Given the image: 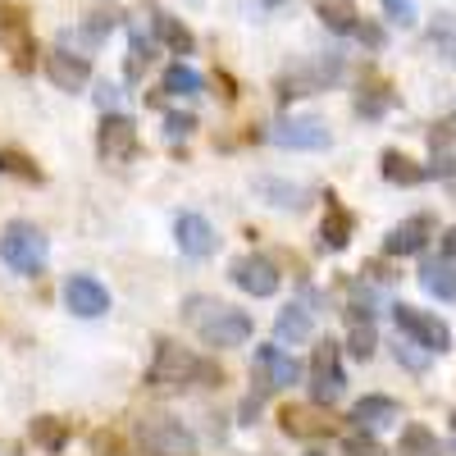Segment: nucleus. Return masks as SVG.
<instances>
[{"label":"nucleus","mask_w":456,"mask_h":456,"mask_svg":"<svg viewBox=\"0 0 456 456\" xmlns=\"http://www.w3.org/2000/svg\"><path fill=\"white\" fill-rule=\"evenodd\" d=\"M397 456H443V447L425 425H406L402 438H397Z\"/></svg>","instance_id":"bb28decb"},{"label":"nucleus","mask_w":456,"mask_h":456,"mask_svg":"<svg viewBox=\"0 0 456 456\" xmlns=\"http://www.w3.org/2000/svg\"><path fill=\"white\" fill-rule=\"evenodd\" d=\"M320 23L329 28V32H338V37H356V28H361V10L352 5V0H320Z\"/></svg>","instance_id":"5701e85b"},{"label":"nucleus","mask_w":456,"mask_h":456,"mask_svg":"<svg viewBox=\"0 0 456 456\" xmlns=\"http://www.w3.org/2000/svg\"><path fill=\"white\" fill-rule=\"evenodd\" d=\"M46 256H51V242L37 224H28V219L5 224V233H0V260H5L14 274H37L46 265Z\"/></svg>","instance_id":"7ed1b4c3"},{"label":"nucleus","mask_w":456,"mask_h":456,"mask_svg":"<svg viewBox=\"0 0 456 456\" xmlns=\"http://www.w3.org/2000/svg\"><path fill=\"white\" fill-rule=\"evenodd\" d=\"M356 42H365V46H374V51H379V46H384V28H374V23H365V19H361Z\"/></svg>","instance_id":"37998d69"},{"label":"nucleus","mask_w":456,"mask_h":456,"mask_svg":"<svg viewBox=\"0 0 456 456\" xmlns=\"http://www.w3.org/2000/svg\"><path fill=\"white\" fill-rule=\"evenodd\" d=\"M46 78H51L60 92H83V87L92 83V60L60 46V51L46 55Z\"/></svg>","instance_id":"dca6fc26"},{"label":"nucleus","mask_w":456,"mask_h":456,"mask_svg":"<svg viewBox=\"0 0 456 456\" xmlns=\"http://www.w3.org/2000/svg\"><path fill=\"white\" fill-rule=\"evenodd\" d=\"M429 151L434 156H447V151H456V114H447V119H438L429 133H425Z\"/></svg>","instance_id":"2f4dec72"},{"label":"nucleus","mask_w":456,"mask_h":456,"mask_svg":"<svg viewBox=\"0 0 456 456\" xmlns=\"http://www.w3.org/2000/svg\"><path fill=\"white\" fill-rule=\"evenodd\" d=\"M0 46L14 55V69L19 73H28L37 64V42H32V32H28L23 10H14V5H0Z\"/></svg>","instance_id":"ddd939ff"},{"label":"nucleus","mask_w":456,"mask_h":456,"mask_svg":"<svg viewBox=\"0 0 456 456\" xmlns=\"http://www.w3.org/2000/svg\"><path fill=\"white\" fill-rule=\"evenodd\" d=\"M69 420H60V415H37L32 420V443L46 447V452H64L69 447Z\"/></svg>","instance_id":"393cba45"},{"label":"nucleus","mask_w":456,"mask_h":456,"mask_svg":"<svg viewBox=\"0 0 456 456\" xmlns=\"http://www.w3.org/2000/svg\"><path fill=\"white\" fill-rule=\"evenodd\" d=\"M329 201V210H324V224H320V238H324V251H342L352 242V233H356V215L342 206L333 192L324 197Z\"/></svg>","instance_id":"aec40b11"},{"label":"nucleus","mask_w":456,"mask_h":456,"mask_svg":"<svg viewBox=\"0 0 456 456\" xmlns=\"http://www.w3.org/2000/svg\"><path fill=\"white\" fill-rule=\"evenodd\" d=\"M256 187H260V197H270V206H279V210H297V206H301V187H297V183H274V178H260Z\"/></svg>","instance_id":"cd10ccee"},{"label":"nucleus","mask_w":456,"mask_h":456,"mask_svg":"<svg viewBox=\"0 0 456 456\" xmlns=\"http://www.w3.org/2000/svg\"><path fill=\"white\" fill-rule=\"evenodd\" d=\"M315 333V311L306 306V301H292V306H283L279 311V320H274V338L283 342H306Z\"/></svg>","instance_id":"412c9836"},{"label":"nucleus","mask_w":456,"mask_h":456,"mask_svg":"<svg viewBox=\"0 0 456 456\" xmlns=\"http://www.w3.org/2000/svg\"><path fill=\"white\" fill-rule=\"evenodd\" d=\"M379 347V333H374V320H352V338H347V352L356 361H370Z\"/></svg>","instance_id":"c85d7f7f"},{"label":"nucleus","mask_w":456,"mask_h":456,"mask_svg":"<svg viewBox=\"0 0 456 456\" xmlns=\"http://www.w3.org/2000/svg\"><path fill=\"white\" fill-rule=\"evenodd\" d=\"M197 128H201V124H197V114H178V110H174V114H165V137H169V142L192 137Z\"/></svg>","instance_id":"4c0bfd02"},{"label":"nucleus","mask_w":456,"mask_h":456,"mask_svg":"<svg viewBox=\"0 0 456 456\" xmlns=\"http://www.w3.org/2000/svg\"><path fill=\"white\" fill-rule=\"evenodd\" d=\"M174 242H178V251H183V256L206 260V256H215L219 233H215V224H210L206 215H197V210H183V215L174 219Z\"/></svg>","instance_id":"9d476101"},{"label":"nucleus","mask_w":456,"mask_h":456,"mask_svg":"<svg viewBox=\"0 0 456 456\" xmlns=\"http://www.w3.org/2000/svg\"><path fill=\"white\" fill-rule=\"evenodd\" d=\"M393 320H397V333L415 338V342H420V347H429L434 356L452 352V329H447L438 315L415 311V306H393Z\"/></svg>","instance_id":"6e6552de"},{"label":"nucleus","mask_w":456,"mask_h":456,"mask_svg":"<svg viewBox=\"0 0 456 456\" xmlns=\"http://www.w3.org/2000/svg\"><path fill=\"white\" fill-rule=\"evenodd\" d=\"M256 374H260V393H274V388H292L301 379L297 356L283 352V342H270V347H256Z\"/></svg>","instance_id":"f8f14e48"},{"label":"nucleus","mask_w":456,"mask_h":456,"mask_svg":"<svg viewBox=\"0 0 456 456\" xmlns=\"http://www.w3.org/2000/svg\"><path fill=\"white\" fill-rule=\"evenodd\" d=\"M201 87H206V78L187 64H169L160 78V92H169V96H201Z\"/></svg>","instance_id":"a878e982"},{"label":"nucleus","mask_w":456,"mask_h":456,"mask_svg":"<svg viewBox=\"0 0 456 456\" xmlns=\"http://www.w3.org/2000/svg\"><path fill=\"white\" fill-rule=\"evenodd\" d=\"M393 110V96H388V87H361V96H356V114H365V119H379V114H388Z\"/></svg>","instance_id":"473e14b6"},{"label":"nucleus","mask_w":456,"mask_h":456,"mask_svg":"<svg viewBox=\"0 0 456 456\" xmlns=\"http://www.w3.org/2000/svg\"><path fill=\"white\" fill-rule=\"evenodd\" d=\"M265 5H288V0H265Z\"/></svg>","instance_id":"49530a36"},{"label":"nucleus","mask_w":456,"mask_h":456,"mask_svg":"<svg viewBox=\"0 0 456 456\" xmlns=\"http://www.w3.org/2000/svg\"><path fill=\"white\" fill-rule=\"evenodd\" d=\"M429 46H434L443 60L456 64V19H452V14H443V19L429 28Z\"/></svg>","instance_id":"c756f323"},{"label":"nucleus","mask_w":456,"mask_h":456,"mask_svg":"<svg viewBox=\"0 0 456 456\" xmlns=\"http://www.w3.org/2000/svg\"><path fill=\"white\" fill-rule=\"evenodd\" d=\"M64 306L78 320H96V315L110 311V288L92 274H69L64 279Z\"/></svg>","instance_id":"9b49d317"},{"label":"nucleus","mask_w":456,"mask_h":456,"mask_svg":"<svg viewBox=\"0 0 456 456\" xmlns=\"http://www.w3.org/2000/svg\"><path fill=\"white\" fill-rule=\"evenodd\" d=\"M452 429H456V411H452Z\"/></svg>","instance_id":"de8ad7c7"},{"label":"nucleus","mask_w":456,"mask_h":456,"mask_svg":"<svg viewBox=\"0 0 456 456\" xmlns=\"http://www.w3.org/2000/svg\"><path fill=\"white\" fill-rule=\"evenodd\" d=\"M443 256H456V224L443 233Z\"/></svg>","instance_id":"a18cd8bd"},{"label":"nucleus","mask_w":456,"mask_h":456,"mask_svg":"<svg viewBox=\"0 0 456 456\" xmlns=\"http://www.w3.org/2000/svg\"><path fill=\"white\" fill-rule=\"evenodd\" d=\"M5 169H10V174H19V178H28V183H42V169H37L28 156H14V151L5 156Z\"/></svg>","instance_id":"58836bf2"},{"label":"nucleus","mask_w":456,"mask_h":456,"mask_svg":"<svg viewBox=\"0 0 456 456\" xmlns=\"http://www.w3.org/2000/svg\"><path fill=\"white\" fill-rule=\"evenodd\" d=\"M119 19H124L119 10H92V14H87V28H83V32L92 37V42H101V37H110L114 28H119Z\"/></svg>","instance_id":"72a5a7b5"},{"label":"nucleus","mask_w":456,"mask_h":456,"mask_svg":"<svg viewBox=\"0 0 456 456\" xmlns=\"http://www.w3.org/2000/svg\"><path fill=\"white\" fill-rule=\"evenodd\" d=\"M151 32H156V42L169 46L174 55H192V46H197V37L187 32L174 14H151Z\"/></svg>","instance_id":"b1692460"},{"label":"nucleus","mask_w":456,"mask_h":456,"mask_svg":"<svg viewBox=\"0 0 456 456\" xmlns=\"http://www.w3.org/2000/svg\"><path fill=\"white\" fill-rule=\"evenodd\" d=\"M429 347H420V342H415V338H406V342H397V361L406 365V370H415V374H420L425 365H429Z\"/></svg>","instance_id":"c9c22d12"},{"label":"nucleus","mask_w":456,"mask_h":456,"mask_svg":"<svg viewBox=\"0 0 456 456\" xmlns=\"http://www.w3.org/2000/svg\"><path fill=\"white\" fill-rule=\"evenodd\" d=\"M137 447L146 456H197V434L183 420H174V415H142Z\"/></svg>","instance_id":"20e7f679"},{"label":"nucleus","mask_w":456,"mask_h":456,"mask_svg":"<svg viewBox=\"0 0 456 456\" xmlns=\"http://www.w3.org/2000/svg\"><path fill=\"white\" fill-rule=\"evenodd\" d=\"M384 10H388V19H397V23H415L411 0H384Z\"/></svg>","instance_id":"79ce46f5"},{"label":"nucleus","mask_w":456,"mask_h":456,"mask_svg":"<svg viewBox=\"0 0 456 456\" xmlns=\"http://www.w3.org/2000/svg\"><path fill=\"white\" fill-rule=\"evenodd\" d=\"M92 447H96V456H124V443H119V434H92Z\"/></svg>","instance_id":"a19ab883"},{"label":"nucleus","mask_w":456,"mask_h":456,"mask_svg":"<svg viewBox=\"0 0 456 456\" xmlns=\"http://www.w3.org/2000/svg\"><path fill=\"white\" fill-rule=\"evenodd\" d=\"M342 393H347V374H342V347L333 338H324L315 356H311V402L333 406Z\"/></svg>","instance_id":"39448f33"},{"label":"nucleus","mask_w":456,"mask_h":456,"mask_svg":"<svg viewBox=\"0 0 456 456\" xmlns=\"http://www.w3.org/2000/svg\"><path fill=\"white\" fill-rule=\"evenodd\" d=\"M434 215H411V219H402L393 233L384 238V256H420L425 247H429V238H434Z\"/></svg>","instance_id":"f3484780"},{"label":"nucleus","mask_w":456,"mask_h":456,"mask_svg":"<svg viewBox=\"0 0 456 456\" xmlns=\"http://www.w3.org/2000/svg\"><path fill=\"white\" fill-rule=\"evenodd\" d=\"M279 425L288 438H329L333 434V415L324 411V402H301V406H283Z\"/></svg>","instance_id":"2eb2a0df"},{"label":"nucleus","mask_w":456,"mask_h":456,"mask_svg":"<svg viewBox=\"0 0 456 456\" xmlns=\"http://www.w3.org/2000/svg\"><path fill=\"white\" fill-rule=\"evenodd\" d=\"M379 174H384L388 183H397V187H420L429 178V169L415 165L411 156H402V151H384V156H379Z\"/></svg>","instance_id":"4be33fe9"},{"label":"nucleus","mask_w":456,"mask_h":456,"mask_svg":"<svg viewBox=\"0 0 456 456\" xmlns=\"http://www.w3.org/2000/svg\"><path fill=\"white\" fill-rule=\"evenodd\" d=\"M96 151L105 165H128L137 156V124L128 119V114H105L101 128H96Z\"/></svg>","instance_id":"0eeeda50"},{"label":"nucleus","mask_w":456,"mask_h":456,"mask_svg":"<svg viewBox=\"0 0 456 456\" xmlns=\"http://www.w3.org/2000/svg\"><path fill=\"white\" fill-rule=\"evenodd\" d=\"M96 105H101L105 114H114V110L124 105V87H114V83H101V87H96Z\"/></svg>","instance_id":"ea45409f"},{"label":"nucleus","mask_w":456,"mask_h":456,"mask_svg":"<svg viewBox=\"0 0 456 456\" xmlns=\"http://www.w3.org/2000/svg\"><path fill=\"white\" fill-rule=\"evenodd\" d=\"M265 137L283 151H329L333 146V133L320 119H279L265 128Z\"/></svg>","instance_id":"1a4fd4ad"},{"label":"nucleus","mask_w":456,"mask_h":456,"mask_svg":"<svg viewBox=\"0 0 456 456\" xmlns=\"http://www.w3.org/2000/svg\"><path fill=\"white\" fill-rule=\"evenodd\" d=\"M0 169H5V156H0Z\"/></svg>","instance_id":"09e8293b"},{"label":"nucleus","mask_w":456,"mask_h":456,"mask_svg":"<svg viewBox=\"0 0 456 456\" xmlns=\"http://www.w3.org/2000/svg\"><path fill=\"white\" fill-rule=\"evenodd\" d=\"M429 178H438V183H443V192L456 201V156H434Z\"/></svg>","instance_id":"e433bc0d"},{"label":"nucleus","mask_w":456,"mask_h":456,"mask_svg":"<svg viewBox=\"0 0 456 456\" xmlns=\"http://www.w3.org/2000/svg\"><path fill=\"white\" fill-rule=\"evenodd\" d=\"M156 60V37H146L142 28H133V55H128V78H142V64Z\"/></svg>","instance_id":"7c9ffc66"},{"label":"nucleus","mask_w":456,"mask_h":456,"mask_svg":"<svg viewBox=\"0 0 456 456\" xmlns=\"http://www.w3.org/2000/svg\"><path fill=\"white\" fill-rule=\"evenodd\" d=\"M183 320L201 333L206 347H242L251 338V315L238 306H224L219 297H187L183 301Z\"/></svg>","instance_id":"f03ea898"},{"label":"nucleus","mask_w":456,"mask_h":456,"mask_svg":"<svg viewBox=\"0 0 456 456\" xmlns=\"http://www.w3.org/2000/svg\"><path fill=\"white\" fill-rule=\"evenodd\" d=\"M146 384L151 388H219L224 384V370L197 352L178 347L174 338L156 342V361L146 370Z\"/></svg>","instance_id":"f257e3e1"},{"label":"nucleus","mask_w":456,"mask_h":456,"mask_svg":"<svg viewBox=\"0 0 456 456\" xmlns=\"http://www.w3.org/2000/svg\"><path fill=\"white\" fill-rule=\"evenodd\" d=\"M215 87H219L224 101H238V87H233V78H228V73H215Z\"/></svg>","instance_id":"c03bdc74"},{"label":"nucleus","mask_w":456,"mask_h":456,"mask_svg":"<svg viewBox=\"0 0 456 456\" xmlns=\"http://www.w3.org/2000/svg\"><path fill=\"white\" fill-rule=\"evenodd\" d=\"M347 420H352L356 429H384V425H397V420H402V406H397L393 397H384V393H370V397H361V402L352 406Z\"/></svg>","instance_id":"6ab92c4d"},{"label":"nucleus","mask_w":456,"mask_h":456,"mask_svg":"<svg viewBox=\"0 0 456 456\" xmlns=\"http://www.w3.org/2000/svg\"><path fill=\"white\" fill-rule=\"evenodd\" d=\"M342 456H384V447H379V438H374V434L356 429V434L342 438Z\"/></svg>","instance_id":"f704fd0d"},{"label":"nucleus","mask_w":456,"mask_h":456,"mask_svg":"<svg viewBox=\"0 0 456 456\" xmlns=\"http://www.w3.org/2000/svg\"><path fill=\"white\" fill-rule=\"evenodd\" d=\"M228 279H233L247 297H274L279 292V270H274V260H265V256H238L228 265Z\"/></svg>","instance_id":"4468645a"},{"label":"nucleus","mask_w":456,"mask_h":456,"mask_svg":"<svg viewBox=\"0 0 456 456\" xmlns=\"http://www.w3.org/2000/svg\"><path fill=\"white\" fill-rule=\"evenodd\" d=\"M342 78V60L338 55H320L311 64H297L292 73H283L279 78V101H297V96H311V92H324L329 83Z\"/></svg>","instance_id":"423d86ee"},{"label":"nucleus","mask_w":456,"mask_h":456,"mask_svg":"<svg viewBox=\"0 0 456 456\" xmlns=\"http://www.w3.org/2000/svg\"><path fill=\"white\" fill-rule=\"evenodd\" d=\"M420 288L438 301H456V256H425L420 270H415Z\"/></svg>","instance_id":"a211bd4d"}]
</instances>
